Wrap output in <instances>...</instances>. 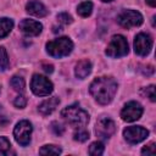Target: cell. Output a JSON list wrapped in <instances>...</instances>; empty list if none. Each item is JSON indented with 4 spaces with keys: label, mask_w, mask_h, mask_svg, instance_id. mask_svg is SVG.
Listing matches in <instances>:
<instances>
[{
    "label": "cell",
    "mask_w": 156,
    "mask_h": 156,
    "mask_svg": "<svg viewBox=\"0 0 156 156\" xmlns=\"http://www.w3.org/2000/svg\"><path fill=\"white\" fill-rule=\"evenodd\" d=\"M89 91L91 96L101 105L110 104L117 91V83L110 77H100L93 80Z\"/></svg>",
    "instance_id": "cell-1"
},
{
    "label": "cell",
    "mask_w": 156,
    "mask_h": 156,
    "mask_svg": "<svg viewBox=\"0 0 156 156\" xmlns=\"http://www.w3.org/2000/svg\"><path fill=\"white\" fill-rule=\"evenodd\" d=\"M63 119L73 127H83L89 122V115L78 105H71L61 111Z\"/></svg>",
    "instance_id": "cell-2"
},
{
    "label": "cell",
    "mask_w": 156,
    "mask_h": 156,
    "mask_svg": "<svg viewBox=\"0 0 156 156\" xmlns=\"http://www.w3.org/2000/svg\"><path fill=\"white\" fill-rule=\"evenodd\" d=\"M73 49V43L67 37H61L51 40L46 44V52L52 57H63L71 54Z\"/></svg>",
    "instance_id": "cell-3"
},
{
    "label": "cell",
    "mask_w": 156,
    "mask_h": 156,
    "mask_svg": "<svg viewBox=\"0 0 156 156\" xmlns=\"http://www.w3.org/2000/svg\"><path fill=\"white\" fill-rule=\"evenodd\" d=\"M105 52H106V55L108 57H112V58L126 56L128 54V43H127V39L123 35H119V34L113 35L111 38V41L107 45Z\"/></svg>",
    "instance_id": "cell-4"
},
{
    "label": "cell",
    "mask_w": 156,
    "mask_h": 156,
    "mask_svg": "<svg viewBox=\"0 0 156 156\" xmlns=\"http://www.w3.org/2000/svg\"><path fill=\"white\" fill-rule=\"evenodd\" d=\"M30 89L38 96H46L51 94V91L54 90V85L49 80V78L41 74H34L30 82Z\"/></svg>",
    "instance_id": "cell-5"
},
{
    "label": "cell",
    "mask_w": 156,
    "mask_h": 156,
    "mask_svg": "<svg viewBox=\"0 0 156 156\" xmlns=\"http://www.w3.org/2000/svg\"><path fill=\"white\" fill-rule=\"evenodd\" d=\"M143 16L140 12L134 11V10H123L118 16H117V22L119 26L123 28H132V27H138L143 23Z\"/></svg>",
    "instance_id": "cell-6"
},
{
    "label": "cell",
    "mask_w": 156,
    "mask_h": 156,
    "mask_svg": "<svg viewBox=\"0 0 156 156\" xmlns=\"http://www.w3.org/2000/svg\"><path fill=\"white\" fill-rule=\"evenodd\" d=\"M32 130H33L32 124H30L28 121L23 119V121H20V122L16 124V127H15V129H13V136H15L16 141H17L20 145L27 146V145L30 143Z\"/></svg>",
    "instance_id": "cell-7"
},
{
    "label": "cell",
    "mask_w": 156,
    "mask_h": 156,
    "mask_svg": "<svg viewBox=\"0 0 156 156\" xmlns=\"http://www.w3.org/2000/svg\"><path fill=\"white\" fill-rule=\"evenodd\" d=\"M147 135H149V130L139 126L127 127L123 130V136L129 144H138L144 139H146Z\"/></svg>",
    "instance_id": "cell-8"
},
{
    "label": "cell",
    "mask_w": 156,
    "mask_h": 156,
    "mask_svg": "<svg viewBox=\"0 0 156 156\" xmlns=\"http://www.w3.org/2000/svg\"><path fill=\"white\" fill-rule=\"evenodd\" d=\"M143 115V107L136 101H129L124 105L123 110L121 111V117L126 122H134L139 119Z\"/></svg>",
    "instance_id": "cell-9"
},
{
    "label": "cell",
    "mask_w": 156,
    "mask_h": 156,
    "mask_svg": "<svg viewBox=\"0 0 156 156\" xmlns=\"http://www.w3.org/2000/svg\"><path fill=\"white\" fill-rule=\"evenodd\" d=\"M152 48V39L146 33H139L134 39V51L139 56H146Z\"/></svg>",
    "instance_id": "cell-10"
},
{
    "label": "cell",
    "mask_w": 156,
    "mask_h": 156,
    "mask_svg": "<svg viewBox=\"0 0 156 156\" xmlns=\"http://www.w3.org/2000/svg\"><path fill=\"white\" fill-rule=\"evenodd\" d=\"M116 130L115 122L110 118H100L95 126V133L101 139H108Z\"/></svg>",
    "instance_id": "cell-11"
},
{
    "label": "cell",
    "mask_w": 156,
    "mask_h": 156,
    "mask_svg": "<svg viewBox=\"0 0 156 156\" xmlns=\"http://www.w3.org/2000/svg\"><path fill=\"white\" fill-rule=\"evenodd\" d=\"M41 23L34 20H22L20 22V30L27 37H35L41 33Z\"/></svg>",
    "instance_id": "cell-12"
},
{
    "label": "cell",
    "mask_w": 156,
    "mask_h": 156,
    "mask_svg": "<svg viewBox=\"0 0 156 156\" xmlns=\"http://www.w3.org/2000/svg\"><path fill=\"white\" fill-rule=\"evenodd\" d=\"M26 10L29 15H33L35 17H45L48 15V9L44 4H41L38 0H32L26 5Z\"/></svg>",
    "instance_id": "cell-13"
},
{
    "label": "cell",
    "mask_w": 156,
    "mask_h": 156,
    "mask_svg": "<svg viewBox=\"0 0 156 156\" xmlns=\"http://www.w3.org/2000/svg\"><path fill=\"white\" fill-rule=\"evenodd\" d=\"M60 104V99L58 98H49L46 99L45 101H43L39 107H38V111L43 115V116H48L50 113H52L55 111V108L58 106Z\"/></svg>",
    "instance_id": "cell-14"
},
{
    "label": "cell",
    "mask_w": 156,
    "mask_h": 156,
    "mask_svg": "<svg viewBox=\"0 0 156 156\" xmlns=\"http://www.w3.org/2000/svg\"><path fill=\"white\" fill-rule=\"evenodd\" d=\"M91 72V62L89 60H80L74 68V74L79 79L87 78Z\"/></svg>",
    "instance_id": "cell-15"
},
{
    "label": "cell",
    "mask_w": 156,
    "mask_h": 156,
    "mask_svg": "<svg viewBox=\"0 0 156 156\" xmlns=\"http://www.w3.org/2000/svg\"><path fill=\"white\" fill-rule=\"evenodd\" d=\"M13 27V21L10 20V18H0V39L1 38H5L12 29Z\"/></svg>",
    "instance_id": "cell-16"
},
{
    "label": "cell",
    "mask_w": 156,
    "mask_h": 156,
    "mask_svg": "<svg viewBox=\"0 0 156 156\" xmlns=\"http://www.w3.org/2000/svg\"><path fill=\"white\" fill-rule=\"evenodd\" d=\"M91 11H93V4L90 1H84L82 4L78 5L77 7V12L79 16L82 17H88L91 15Z\"/></svg>",
    "instance_id": "cell-17"
},
{
    "label": "cell",
    "mask_w": 156,
    "mask_h": 156,
    "mask_svg": "<svg viewBox=\"0 0 156 156\" xmlns=\"http://www.w3.org/2000/svg\"><path fill=\"white\" fill-rule=\"evenodd\" d=\"M10 84L16 91H23L24 90V85H26L24 79L22 77H20V76H13L11 78V80H10Z\"/></svg>",
    "instance_id": "cell-18"
},
{
    "label": "cell",
    "mask_w": 156,
    "mask_h": 156,
    "mask_svg": "<svg viewBox=\"0 0 156 156\" xmlns=\"http://www.w3.org/2000/svg\"><path fill=\"white\" fill-rule=\"evenodd\" d=\"M40 155H60L61 154V147L56 145H44L39 150Z\"/></svg>",
    "instance_id": "cell-19"
},
{
    "label": "cell",
    "mask_w": 156,
    "mask_h": 156,
    "mask_svg": "<svg viewBox=\"0 0 156 156\" xmlns=\"http://www.w3.org/2000/svg\"><path fill=\"white\" fill-rule=\"evenodd\" d=\"M104 149H105V146H104V144L101 141H94L89 146V154L94 155V156H99V155H102Z\"/></svg>",
    "instance_id": "cell-20"
},
{
    "label": "cell",
    "mask_w": 156,
    "mask_h": 156,
    "mask_svg": "<svg viewBox=\"0 0 156 156\" xmlns=\"http://www.w3.org/2000/svg\"><path fill=\"white\" fill-rule=\"evenodd\" d=\"M10 150H11V144L9 139H6L5 136H0V155L2 156L9 155Z\"/></svg>",
    "instance_id": "cell-21"
},
{
    "label": "cell",
    "mask_w": 156,
    "mask_h": 156,
    "mask_svg": "<svg viewBox=\"0 0 156 156\" xmlns=\"http://www.w3.org/2000/svg\"><path fill=\"white\" fill-rule=\"evenodd\" d=\"M9 67V56L5 48L0 46V71H5Z\"/></svg>",
    "instance_id": "cell-22"
},
{
    "label": "cell",
    "mask_w": 156,
    "mask_h": 156,
    "mask_svg": "<svg viewBox=\"0 0 156 156\" xmlns=\"http://www.w3.org/2000/svg\"><path fill=\"white\" fill-rule=\"evenodd\" d=\"M73 138H74V140L80 141V143L87 141V140L89 139V132H88V130H85V129H78V130L74 133Z\"/></svg>",
    "instance_id": "cell-23"
},
{
    "label": "cell",
    "mask_w": 156,
    "mask_h": 156,
    "mask_svg": "<svg viewBox=\"0 0 156 156\" xmlns=\"http://www.w3.org/2000/svg\"><path fill=\"white\" fill-rule=\"evenodd\" d=\"M141 94H144L146 98H149L152 102L156 101V96H155V85H149V87L144 88L143 91H141Z\"/></svg>",
    "instance_id": "cell-24"
},
{
    "label": "cell",
    "mask_w": 156,
    "mask_h": 156,
    "mask_svg": "<svg viewBox=\"0 0 156 156\" xmlns=\"http://www.w3.org/2000/svg\"><path fill=\"white\" fill-rule=\"evenodd\" d=\"M50 128H51V130H52V133L55 135H62L63 132H65V127L58 122H52Z\"/></svg>",
    "instance_id": "cell-25"
},
{
    "label": "cell",
    "mask_w": 156,
    "mask_h": 156,
    "mask_svg": "<svg viewBox=\"0 0 156 156\" xmlns=\"http://www.w3.org/2000/svg\"><path fill=\"white\" fill-rule=\"evenodd\" d=\"M57 20H58V22L60 23H62V24H69V23H72V17L68 15V13H66V12H61V13H58L57 15Z\"/></svg>",
    "instance_id": "cell-26"
},
{
    "label": "cell",
    "mask_w": 156,
    "mask_h": 156,
    "mask_svg": "<svg viewBox=\"0 0 156 156\" xmlns=\"http://www.w3.org/2000/svg\"><path fill=\"white\" fill-rule=\"evenodd\" d=\"M141 154H143V155H155V154H156V146H155V143H150L149 145H146L145 147H143Z\"/></svg>",
    "instance_id": "cell-27"
},
{
    "label": "cell",
    "mask_w": 156,
    "mask_h": 156,
    "mask_svg": "<svg viewBox=\"0 0 156 156\" xmlns=\"http://www.w3.org/2000/svg\"><path fill=\"white\" fill-rule=\"evenodd\" d=\"M13 105L18 108H23L26 105H27V99L23 96V95H18L15 100H13Z\"/></svg>",
    "instance_id": "cell-28"
},
{
    "label": "cell",
    "mask_w": 156,
    "mask_h": 156,
    "mask_svg": "<svg viewBox=\"0 0 156 156\" xmlns=\"http://www.w3.org/2000/svg\"><path fill=\"white\" fill-rule=\"evenodd\" d=\"M43 67H44V71H45V72H48V73H51V72L54 71V68H52V66H51V65H45V63H44V65H43Z\"/></svg>",
    "instance_id": "cell-29"
},
{
    "label": "cell",
    "mask_w": 156,
    "mask_h": 156,
    "mask_svg": "<svg viewBox=\"0 0 156 156\" xmlns=\"http://www.w3.org/2000/svg\"><path fill=\"white\" fill-rule=\"evenodd\" d=\"M146 2H147L151 7H155V5H156V0H146Z\"/></svg>",
    "instance_id": "cell-30"
},
{
    "label": "cell",
    "mask_w": 156,
    "mask_h": 156,
    "mask_svg": "<svg viewBox=\"0 0 156 156\" xmlns=\"http://www.w3.org/2000/svg\"><path fill=\"white\" fill-rule=\"evenodd\" d=\"M101 1H104V2H110V1H112V0H101Z\"/></svg>",
    "instance_id": "cell-31"
}]
</instances>
